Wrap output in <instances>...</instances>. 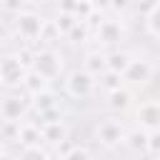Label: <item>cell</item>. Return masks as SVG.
Returning <instances> with one entry per match:
<instances>
[{
  "label": "cell",
  "mask_w": 160,
  "mask_h": 160,
  "mask_svg": "<svg viewBox=\"0 0 160 160\" xmlns=\"http://www.w3.org/2000/svg\"><path fill=\"white\" fill-rule=\"evenodd\" d=\"M105 105L115 112H125V110L135 108V98H132L130 88H120V90H112V92L105 95Z\"/></svg>",
  "instance_id": "30bf717a"
},
{
  "label": "cell",
  "mask_w": 160,
  "mask_h": 160,
  "mask_svg": "<svg viewBox=\"0 0 160 160\" xmlns=\"http://www.w3.org/2000/svg\"><path fill=\"white\" fill-rule=\"evenodd\" d=\"M38 118H40V125H58V122H65V115H62L60 108H52V110H48V112H40Z\"/></svg>",
  "instance_id": "603a6c76"
},
{
  "label": "cell",
  "mask_w": 160,
  "mask_h": 160,
  "mask_svg": "<svg viewBox=\"0 0 160 160\" xmlns=\"http://www.w3.org/2000/svg\"><path fill=\"white\" fill-rule=\"evenodd\" d=\"M130 160H150V158H148V155H132Z\"/></svg>",
  "instance_id": "484cf974"
},
{
  "label": "cell",
  "mask_w": 160,
  "mask_h": 160,
  "mask_svg": "<svg viewBox=\"0 0 160 160\" xmlns=\"http://www.w3.org/2000/svg\"><path fill=\"white\" fill-rule=\"evenodd\" d=\"M108 70L110 72H118V75H125V70L130 68V62L135 60V55L125 48H118V50H108Z\"/></svg>",
  "instance_id": "8fae6325"
},
{
  "label": "cell",
  "mask_w": 160,
  "mask_h": 160,
  "mask_svg": "<svg viewBox=\"0 0 160 160\" xmlns=\"http://www.w3.org/2000/svg\"><path fill=\"white\" fill-rule=\"evenodd\" d=\"M98 90V78H92L88 70L75 68L65 75V92L72 100H90Z\"/></svg>",
  "instance_id": "52a82bcc"
},
{
  "label": "cell",
  "mask_w": 160,
  "mask_h": 160,
  "mask_svg": "<svg viewBox=\"0 0 160 160\" xmlns=\"http://www.w3.org/2000/svg\"><path fill=\"white\" fill-rule=\"evenodd\" d=\"M82 70H88L92 78H102L105 72H108V55L102 52V50H90L88 55H85V60H82Z\"/></svg>",
  "instance_id": "7c38bea8"
},
{
  "label": "cell",
  "mask_w": 160,
  "mask_h": 160,
  "mask_svg": "<svg viewBox=\"0 0 160 160\" xmlns=\"http://www.w3.org/2000/svg\"><path fill=\"white\" fill-rule=\"evenodd\" d=\"M62 38V32L58 30V25H55V18H48V22H45V28H42V35H40V45L42 48H55V42Z\"/></svg>",
  "instance_id": "ac0fdd59"
},
{
  "label": "cell",
  "mask_w": 160,
  "mask_h": 160,
  "mask_svg": "<svg viewBox=\"0 0 160 160\" xmlns=\"http://www.w3.org/2000/svg\"><path fill=\"white\" fill-rule=\"evenodd\" d=\"M148 135H150V132H145V130H140V128L130 130V132H128V140H125V148H128L132 155H148Z\"/></svg>",
  "instance_id": "9a60e30c"
},
{
  "label": "cell",
  "mask_w": 160,
  "mask_h": 160,
  "mask_svg": "<svg viewBox=\"0 0 160 160\" xmlns=\"http://www.w3.org/2000/svg\"><path fill=\"white\" fill-rule=\"evenodd\" d=\"M155 160H160V158H155Z\"/></svg>",
  "instance_id": "83f0119b"
},
{
  "label": "cell",
  "mask_w": 160,
  "mask_h": 160,
  "mask_svg": "<svg viewBox=\"0 0 160 160\" xmlns=\"http://www.w3.org/2000/svg\"><path fill=\"white\" fill-rule=\"evenodd\" d=\"M0 160H18V155H12L10 148H2V158H0Z\"/></svg>",
  "instance_id": "d4e9b609"
},
{
  "label": "cell",
  "mask_w": 160,
  "mask_h": 160,
  "mask_svg": "<svg viewBox=\"0 0 160 160\" xmlns=\"http://www.w3.org/2000/svg\"><path fill=\"white\" fill-rule=\"evenodd\" d=\"M92 38L98 42V50L100 48H110V50H118L122 38H125V25H122V18H115V15H105L100 20V25L92 30Z\"/></svg>",
  "instance_id": "277c9868"
},
{
  "label": "cell",
  "mask_w": 160,
  "mask_h": 160,
  "mask_svg": "<svg viewBox=\"0 0 160 160\" xmlns=\"http://www.w3.org/2000/svg\"><path fill=\"white\" fill-rule=\"evenodd\" d=\"M132 118L135 125L145 132H155L160 130V100H140L132 108Z\"/></svg>",
  "instance_id": "ba28073f"
},
{
  "label": "cell",
  "mask_w": 160,
  "mask_h": 160,
  "mask_svg": "<svg viewBox=\"0 0 160 160\" xmlns=\"http://www.w3.org/2000/svg\"><path fill=\"white\" fill-rule=\"evenodd\" d=\"M32 100V110L40 115V112H48V110H52V108H60V98H58V92L52 90V88H48V90H42V92H38L35 98H30Z\"/></svg>",
  "instance_id": "5bb4252c"
},
{
  "label": "cell",
  "mask_w": 160,
  "mask_h": 160,
  "mask_svg": "<svg viewBox=\"0 0 160 160\" xmlns=\"http://www.w3.org/2000/svg\"><path fill=\"white\" fill-rule=\"evenodd\" d=\"M145 28H148V32L155 40H160V2H155V8L150 10V15L145 18Z\"/></svg>",
  "instance_id": "44dd1931"
},
{
  "label": "cell",
  "mask_w": 160,
  "mask_h": 160,
  "mask_svg": "<svg viewBox=\"0 0 160 160\" xmlns=\"http://www.w3.org/2000/svg\"><path fill=\"white\" fill-rule=\"evenodd\" d=\"M30 68L20 60L18 52H5L0 60V82L5 90H20L25 78H28Z\"/></svg>",
  "instance_id": "3957f363"
},
{
  "label": "cell",
  "mask_w": 160,
  "mask_h": 160,
  "mask_svg": "<svg viewBox=\"0 0 160 160\" xmlns=\"http://www.w3.org/2000/svg\"><path fill=\"white\" fill-rule=\"evenodd\" d=\"M48 88H50V82H48V80H45L42 75H38L35 70H30L20 90H22V92H25L28 98H35L38 92H42V90H48Z\"/></svg>",
  "instance_id": "2e32d148"
},
{
  "label": "cell",
  "mask_w": 160,
  "mask_h": 160,
  "mask_svg": "<svg viewBox=\"0 0 160 160\" xmlns=\"http://www.w3.org/2000/svg\"><path fill=\"white\" fill-rule=\"evenodd\" d=\"M30 70H35V72L42 75L48 82H52L55 78L62 75V70H65V58H62V52H58L55 48H40V50H35V58H32V68H30Z\"/></svg>",
  "instance_id": "7a4b0ae2"
},
{
  "label": "cell",
  "mask_w": 160,
  "mask_h": 160,
  "mask_svg": "<svg viewBox=\"0 0 160 160\" xmlns=\"http://www.w3.org/2000/svg\"><path fill=\"white\" fill-rule=\"evenodd\" d=\"M98 88H102L105 90V95L108 92H112V90H120V88H125V82H122V75H118V72H105L100 80H98Z\"/></svg>",
  "instance_id": "ffe728a7"
},
{
  "label": "cell",
  "mask_w": 160,
  "mask_h": 160,
  "mask_svg": "<svg viewBox=\"0 0 160 160\" xmlns=\"http://www.w3.org/2000/svg\"><path fill=\"white\" fill-rule=\"evenodd\" d=\"M52 155L48 152L45 145H32V148H20L18 150V160H50Z\"/></svg>",
  "instance_id": "d6986e66"
},
{
  "label": "cell",
  "mask_w": 160,
  "mask_h": 160,
  "mask_svg": "<svg viewBox=\"0 0 160 160\" xmlns=\"http://www.w3.org/2000/svg\"><path fill=\"white\" fill-rule=\"evenodd\" d=\"M20 148H32V145H42V125L40 122H32V120H25L20 125Z\"/></svg>",
  "instance_id": "4fadbf2b"
},
{
  "label": "cell",
  "mask_w": 160,
  "mask_h": 160,
  "mask_svg": "<svg viewBox=\"0 0 160 160\" xmlns=\"http://www.w3.org/2000/svg\"><path fill=\"white\" fill-rule=\"evenodd\" d=\"M62 160H92V155H90V150L85 145H70L62 152Z\"/></svg>",
  "instance_id": "7402d4cb"
},
{
  "label": "cell",
  "mask_w": 160,
  "mask_h": 160,
  "mask_svg": "<svg viewBox=\"0 0 160 160\" xmlns=\"http://www.w3.org/2000/svg\"><path fill=\"white\" fill-rule=\"evenodd\" d=\"M50 160H62V155H52V158H50Z\"/></svg>",
  "instance_id": "4316f807"
},
{
  "label": "cell",
  "mask_w": 160,
  "mask_h": 160,
  "mask_svg": "<svg viewBox=\"0 0 160 160\" xmlns=\"http://www.w3.org/2000/svg\"><path fill=\"white\" fill-rule=\"evenodd\" d=\"M152 72H155L152 62H150L148 58L135 55V60L130 62V68H128L125 75H122V82H125V88H145V85L152 80Z\"/></svg>",
  "instance_id": "9c48e42d"
},
{
  "label": "cell",
  "mask_w": 160,
  "mask_h": 160,
  "mask_svg": "<svg viewBox=\"0 0 160 160\" xmlns=\"http://www.w3.org/2000/svg\"><path fill=\"white\" fill-rule=\"evenodd\" d=\"M128 132H130V130L122 125L120 118H102V120L95 125V140H98L105 150H115V148L125 145Z\"/></svg>",
  "instance_id": "8992f818"
},
{
  "label": "cell",
  "mask_w": 160,
  "mask_h": 160,
  "mask_svg": "<svg viewBox=\"0 0 160 160\" xmlns=\"http://www.w3.org/2000/svg\"><path fill=\"white\" fill-rule=\"evenodd\" d=\"M15 38L22 40V45H30V42H40V35H42V28L48 22L45 15H40L38 10H32L30 5H25L18 15H12V20H8Z\"/></svg>",
  "instance_id": "6da1fadb"
},
{
  "label": "cell",
  "mask_w": 160,
  "mask_h": 160,
  "mask_svg": "<svg viewBox=\"0 0 160 160\" xmlns=\"http://www.w3.org/2000/svg\"><path fill=\"white\" fill-rule=\"evenodd\" d=\"M68 138V130H65V122H58V125H42V142H50V145H62Z\"/></svg>",
  "instance_id": "e0dca14e"
},
{
  "label": "cell",
  "mask_w": 160,
  "mask_h": 160,
  "mask_svg": "<svg viewBox=\"0 0 160 160\" xmlns=\"http://www.w3.org/2000/svg\"><path fill=\"white\" fill-rule=\"evenodd\" d=\"M30 108H32V100L22 90H5V95L0 100L2 122H25V115Z\"/></svg>",
  "instance_id": "5b68a950"
},
{
  "label": "cell",
  "mask_w": 160,
  "mask_h": 160,
  "mask_svg": "<svg viewBox=\"0 0 160 160\" xmlns=\"http://www.w3.org/2000/svg\"><path fill=\"white\" fill-rule=\"evenodd\" d=\"M148 158L150 160L160 158V130H155V132L148 135Z\"/></svg>",
  "instance_id": "cb8c5ba5"
}]
</instances>
